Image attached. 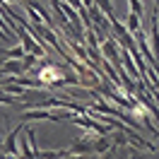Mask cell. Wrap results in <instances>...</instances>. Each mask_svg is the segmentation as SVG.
Here are the masks:
<instances>
[{
  "mask_svg": "<svg viewBox=\"0 0 159 159\" xmlns=\"http://www.w3.org/2000/svg\"><path fill=\"white\" fill-rule=\"evenodd\" d=\"M60 77H63V72H60L58 68H53V65H46V68H41V72H39V80H41V82H46V84L58 82Z\"/></svg>",
  "mask_w": 159,
  "mask_h": 159,
  "instance_id": "1",
  "label": "cell"
}]
</instances>
